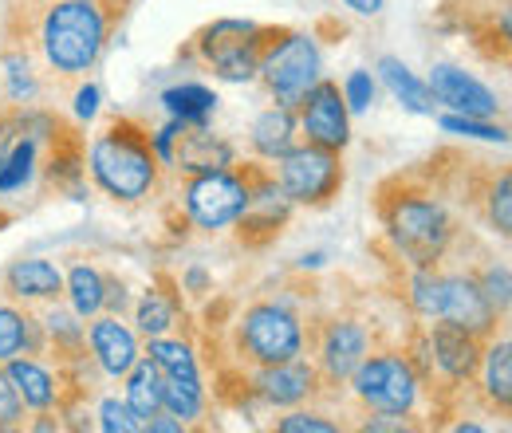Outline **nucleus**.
I'll return each instance as SVG.
<instances>
[{
    "label": "nucleus",
    "instance_id": "4468645a",
    "mask_svg": "<svg viewBox=\"0 0 512 433\" xmlns=\"http://www.w3.org/2000/svg\"><path fill=\"white\" fill-rule=\"evenodd\" d=\"M296 123L300 138L323 146V150H347L351 142V111L343 103V87L335 79H316L308 95L296 103Z\"/></svg>",
    "mask_w": 512,
    "mask_h": 433
},
{
    "label": "nucleus",
    "instance_id": "f3484780",
    "mask_svg": "<svg viewBox=\"0 0 512 433\" xmlns=\"http://www.w3.org/2000/svg\"><path fill=\"white\" fill-rule=\"evenodd\" d=\"M473 402L509 422L512 418V339L509 331H497L493 339H485V355H481V371L473 378Z\"/></svg>",
    "mask_w": 512,
    "mask_h": 433
},
{
    "label": "nucleus",
    "instance_id": "1a4fd4ad",
    "mask_svg": "<svg viewBox=\"0 0 512 433\" xmlns=\"http://www.w3.org/2000/svg\"><path fill=\"white\" fill-rule=\"evenodd\" d=\"M359 414H414L422 402V382L402 351V343H379L343 386Z\"/></svg>",
    "mask_w": 512,
    "mask_h": 433
},
{
    "label": "nucleus",
    "instance_id": "f03ea898",
    "mask_svg": "<svg viewBox=\"0 0 512 433\" xmlns=\"http://www.w3.org/2000/svg\"><path fill=\"white\" fill-rule=\"evenodd\" d=\"M375 217L383 225L379 241L418 268H438L461 233V221L449 209V197L422 174L418 162L379 182Z\"/></svg>",
    "mask_w": 512,
    "mask_h": 433
},
{
    "label": "nucleus",
    "instance_id": "72a5a7b5",
    "mask_svg": "<svg viewBox=\"0 0 512 433\" xmlns=\"http://www.w3.org/2000/svg\"><path fill=\"white\" fill-rule=\"evenodd\" d=\"M24 422H28V410H24L16 386L8 382V374H4V367H0V433L24 430Z\"/></svg>",
    "mask_w": 512,
    "mask_h": 433
},
{
    "label": "nucleus",
    "instance_id": "4c0bfd02",
    "mask_svg": "<svg viewBox=\"0 0 512 433\" xmlns=\"http://www.w3.org/2000/svg\"><path fill=\"white\" fill-rule=\"evenodd\" d=\"M182 292H193V296H209V292H213V284H209V276H205L201 268H190V272L182 276Z\"/></svg>",
    "mask_w": 512,
    "mask_h": 433
},
{
    "label": "nucleus",
    "instance_id": "f704fd0d",
    "mask_svg": "<svg viewBox=\"0 0 512 433\" xmlns=\"http://www.w3.org/2000/svg\"><path fill=\"white\" fill-rule=\"evenodd\" d=\"M343 103H347V111H367L375 103V79H371V71H351L347 75Z\"/></svg>",
    "mask_w": 512,
    "mask_h": 433
},
{
    "label": "nucleus",
    "instance_id": "a211bd4d",
    "mask_svg": "<svg viewBox=\"0 0 512 433\" xmlns=\"http://www.w3.org/2000/svg\"><path fill=\"white\" fill-rule=\"evenodd\" d=\"M83 335H87L91 359L99 363V371L107 374V378H123L138 363V355H142V343H138V335L123 323V315L99 311V315H91L83 323Z\"/></svg>",
    "mask_w": 512,
    "mask_h": 433
},
{
    "label": "nucleus",
    "instance_id": "7c9ffc66",
    "mask_svg": "<svg viewBox=\"0 0 512 433\" xmlns=\"http://www.w3.org/2000/svg\"><path fill=\"white\" fill-rule=\"evenodd\" d=\"M95 430L107 433H142V418L127 406V398H115V394H103L99 398V410H95Z\"/></svg>",
    "mask_w": 512,
    "mask_h": 433
},
{
    "label": "nucleus",
    "instance_id": "ea45409f",
    "mask_svg": "<svg viewBox=\"0 0 512 433\" xmlns=\"http://www.w3.org/2000/svg\"><path fill=\"white\" fill-rule=\"evenodd\" d=\"M8 221H12V213H4V209H0V229H4Z\"/></svg>",
    "mask_w": 512,
    "mask_h": 433
},
{
    "label": "nucleus",
    "instance_id": "6ab92c4d",
    "mask_svg": "<svg viewBox=\"0 0 512 433\" xmlns=\"http://www.w3.org/2000/svg\"><path fill=\"white\" fill-rule=\"evenodd\" d=\"M0 296L12 300V304H32V308L60 304L64 300V272L52 260H40V256L16 260L0 272Z\"/></svg>",
    "mask_w": 512,
    "mask_h": 433
},
{
    "label": "nucleus",
    "instance_id": "2eb2a0df",
    "mask_svg": "<svg viewBox=\"0 0 512 433\" xmlns=\"http://www.w3.org/2000/svg\"><path fill=\"white\" fill-rule=\"evenodd\" d=\"M438 268H442V311H438V319L457 323V327H465L481 339H493L497 331H509V319H501L489 308V300L481 296L469 268H446V264H438Z\"/></svg>",
    "mask_w": 512,
    "mask_h": 433
},
{
    "label": "nucleus",
    "instance_id": "ddd939ff",
    "mask_svg": "<svg viewBox=\"0 0 512 433\" xmlns=\"http://www.w3.org/2000/svg\"><path fill=\"white\" fill-rule=\"evenodd\" d=\"M292 209H296V205L284 197V189L276 186L272 166L264 162L260 174H256V182H253V193H249L245 213H241L229 229H233V237H237V245L241 248H268L284 229H288Z\"/></svg>",
    "mask_w": 512,
    "mask_h": 433
},
{
    "label": "nucleus",
    "instance_id": "a878e982",
    "mask_svg": "<svg viewBox=\"0 0 512 433\" xmlns=\"http://www.w3.org/2000/svg\"><path fill=\"white\" fill-rule=\"evenodd\" d=\"M123 378H127V406L142 418V433H146V418L162 410V374L146 355H138V363Z\"/></svg>",
    "mask_w": 512,
    "mask_h": 433
},
{
    "label": "nucleus",
    "instance_id": "cd10ccee",
    "mask_svg": "<svg viewBox=\"0 0 512 433\" xmlns=\"http://www.w3.org/2000/svg\"><path fill=\"white\" fill-rule=\"evenodd\" d=\"M146 359H150L162 374H170V378H190V382L201 378L190 339H166V335H154V339H146Z\"/></svg>",
    "mask_w": 512,
    "mask_h": 433
},
{
    "label": "nucleus",
    "instance_id": "e433bc0d",
    "mask_svg": "<svg viewBox=\"0 0 512 433\" xmlns=\"http://www.w3.org/2000/svg\"><path fill=\"white\" fill-rule=\"evenodd\" d=\"M71 95H75V119H79V123H87V119L99 111V91H95L91 83H79Z\"/></svg>",
    "mask_w": 512,
    "mask_h": 433
},
{
    "label": "nucleus",
    "instance_id": "dca6fc26",
    "mask_svg": "<svg viewBox=\"0 0 512 433\" xmlns=\"http://www.w3.org/2000/svg\"><path fill=\"white\" fill-rule=\"evenodd\" d=\"M426 87H430L434 103L449 107L453 115H469V119H501V115H505L501 99H497L481 79L465 75V71L453 67V63H434Z\"/></svg>",
    "mask_w": 512,
    "mask_h": 433
},
{
    "label": "nucleus",
    "instance_id": "b1692460",
    "mask_svg": "<svg viewBox=\"0 0 512 433\" xmlns=\"http://www.w3.org/2000/svg\"><path fill=\"white\" fill-rule=\"evenodd\" d=\"M379 75H383L390 95H394L406 111H414V115H434V95H430V87H426L402 60L383 56V60H379Z\"/></svg>",
    "mask_w": 512,
    "mask_h": 433
},
{
    "label": "nucleus",
    "instance_id": "c756f323",
    "mask_svg": "<svg viewBox=\"0 0 512 433\" xmlns=\"http://www.w3.org/2000/svg\"><path fill=\"white\" fill-rule=\"evenodd\" d=\"M28 311L32 304L0 300V363L28 351Z\"/></svg>",
    "mask_w": 512,
    "mask_h": 433
},
{
    "label": "nucleus",
    "instance_id": "58836bf2",
    "mask_svg": "<svg viewBox=\"0 0 512 433\" xmlns=\"http://www.w3.org/2000/svg\"><path fill=\"white\" fill-rule=\"evenodd\" d=\"M343 4H347L351 12H359V16H379L386 0H343Z\"/></svg>",
    "mask_w": 512,
    "mask_h": 433
},
{
    "label": "nucleus",
    "instance_id": "c85d7f7f",
    "mask_svg": "<svg viewBox=\"0 0 512 433\" xmlns=\"http://www.w3.org/2000/svg\"><path fill=\"white\" fill-rule=\"evenodd\" d=\"M162 103H166V111H170L174 119L193 123V126H205L213 119V111H217V95H213L209 87H201V83L170 87V91L162 95Z\"/></svg>",
    "mask_w": 512,
    "mask_h": 433
},
{
    "label": "nucleus",
    "instance_id": "2f4dec72",
    "mask_svg": "<svg viewBox=\"0 0 512 433\" xmlns=\"http://www.w3.org/2000/svg\"><path fill=\"white\" fill-rule=\"evenodd\" d=\"M276 433H335L343 430V422L327 418L320 410H308V406H296V410H284L276 422H272Z\"/></svg>",
    "mask_w": 512,
    "mask_h": 433
},
{
    "label": "nucleus",
    "instance_id": "9b49d317",
    "mask_svg": "<svg viewBox=\"0 0 512 433\" xmlns=\"http://www.w3.org/2000/svg\"><path fill=\"white\" fill-rule=\"evenodd\" d=\"M256 79L260 87L268 91V99L276 107H292L308 95V87L320 79V48H316V36L308 32H288L264 60L256 67Z\"/></svg>",
    "mask_w": 512,
    "mask_h": 433
},
{
    "label": "nucleus",
    "instance_id": "f257e3e1",
    "mask_svg": "<svg viewBox=\"0 0 512 433\" xmlns=\"http://www.w3.org/2000/svg\"><path fill=\"white\" fill-rule=\"evenodd\" d=\"M130 0H8L0 44L24 48L56 95H71L115 44Z\"/></svg>",
    "mask_w": 512,
    "mask_h": 433
},
{
    "label": "nucleus",
    "instance_id": "393cba45",
    "mask_svg": "<svg viewBox=\"0 0 512 433\" xmlns=\"http://www.w3.org/2000/svg\"><path fill=\"white\" fill-rule=\"evenodd\" d=\"M64 300L79 319H91L103 311V268L75 260L64 276Z\"/></svg>",
    "mask_w": 512,
    "mask_h": 433
},
{
    "label": "nucleus",
    "instance_id": "7ed1b4c3",
    "mask_svg": "<svg viewBox=\"0 0 512 433\" xmlns=\"http://www.w3.org/2000/svg\"><path fill=\"white\" fill-rule=\"evenodd\" d=\"M87 174L115 205H146L166 189V162L158 158L154 130L134 115H107L91 138Z\"/></svg>",
    "mask_w": 512,
    "mask_h": 433
},
{
    "label": "nucleus",
    "instance_id": "6e6552de",
    "mask_svg": "<svg viewBox=\"0 0 512 433\" xmlns=\"http://www.w3.org/2000/svg\"><path fill=\"white\" fill-rule=\"evenodd\" d=\"M260 166H264V158H245V162H233L221 170L178 174V193H174L170 213H178L182 225H193L201 233L229 229L249 205Z\"/></svg>",
    "mask_w": 512,
    "mask_h": 433
},
{
    "label": "nucleus",
    "instance_id": "9d476101",
    "mask_svg": "<svg viewBox=\"0 0 512 433\" xmlns=\"http://www.w3.org/2000/svg\"><path fill=\"white\" fill-rule=\"evenodd\" d=\"M272 174L284 197L300 209H327L347 186L343 150H323L312 142H296L284 158H276Z\"/></svg>",
    "mask_w": 512,
    "mask_h": 433
},
{
    "label": "nucleus",
    "instance_id": "aec40b11",
    "mask_svg": "<svg viewBox=\"0 0 512 433\" xmlns=\"http://www.w3.org/2000/svg\"><path fill=\"white\" fill-rule=\"evenodd\" d=\"M8 382L16 386L24 410H56L60 402V374L56 367H48V359H32V355H16L8 363H0Z\"/></svg>",
    "mask_w": 512,
    "mask_h": 433
},
{
    "label": "nucleus",
    "instance_id": "bb28decb",
    "mask_svg": "<svg viewBox=\"0 0 512 433\" xmlns=\"http://www.w3.org/2000/svg\"><path fill=\"white\" fill-rule=\"evenodd\" d=\"M469 272H473V280H477V288H481V296L489 300V308L497 311L501 319H509V292H512V280H509V264L505 260H497L489 248H481V260H469L465 264Z\"/></svg>",
    "mask_w": 512,
    "mask_h": 433
},
{
    "label": "nucleus",
    "instance_id": "f8f14e48",
    "mask_svg": "<svg viewBox=\"0 0 512 433\" xmlns=\"http://www.w3.org/2000/svg\"><path fill=\"white\" fill-rule=\"evenodd\" d=\"M245 378H249L253 402L272 406V410H296V406H312V402L327 398L320 371H316V363L308 355H296V359H284V363H272V367L245 371Z\"/></svg>",
    "mask_w": 512,
    "mask_h": 433
},
{
    "label": "nucleus",
    "instance_id": "20e7f679",
    "mask_svg": "<svg viewBox=\"0 0 512 433\" xmlns=\"http://www.w3.org/2000/svg\"><path fill=\"white\" fill-rule=\"evenodd\" d=\"M422 174L446 193L449 201H461L465 217L481 221L493 237H512V170L505 162L477 158L469 150L442 146L430 158L418 162Z\"/></svg>",
    "mask_w": 512,
    "mask_h": 433
},
{
    "label": "nucleus",
    "instance_id": "0eeeda50",
    "mask_svg": "<svg viewBox=\"0 0 512 433\" xmlns=\"http://www.w3.org/2000/svg\"><path fill=\"white\" fill-rule=\"evenodd\" d=\"M229 355L245 371L272 367V363L304 355V315H300V308L292 300H284V296L249 300L233 315Z\"/></svg>",
    "mask_w": 512,
    "mask_h": 433
},
{
    "label": "nucleus",
    "instance_id": "c9c22d12",
    "mask_svg": "<svg viewBox=\"0 0 512 433\" xmlns=\"http://www.w3.org/2000/svg\"><path fill=\"white\" fill-rule=\"evenodd\" d=\"M103 311H111V315H127L130 311L127 280L119 272H107V268H103Z\"/></svg>",
    "mask_w": 512,
    "mask_h": 433
},
{
    "label": "nucleus",
    "instance_id": "5701e85b",
    "mask_svg": "<svg viewBox=\"0 0 512 433\" xmlns=\"http://www.w3.org/2000/svg\"><path fill=\"white\" fill-rule=\"evenodd\" d=\"M162 410L174 414L186 430L201 426V418L209 414V390H205V382H201V378L190 382V378H170V374H162ZM201 430H205V426H201Z\"/></svg>",
    "mask_w": 512,
    "mask_h": 433
},
{
    "label": "nucleus",
    "instance_id": "412c9836",
    "mask_svg": "<svg viewBox=\"0 0 512 433\" xmlns=\"http://www.w3.org/2000/svg\"><path fill=\"white\" fill-rule=\"evenodd\" d=\"M178 319H186V304H182V284L174 276H158L154 288L142 292L138 308H134V323H138V335L142 339H154V335H166L178 327Z\"/></svg>",
    "mask_w": 512,
    "mask_h": 433
},
{
    "label": "nucleus",
    "instance_id": "39448f33",
    "mask_svg": "<svg viewBox=\"0 0 512 433\" xmlns=\"http://www.w3.org/2000/svg\"><path fill=\"white\" fill-rule=\"evenodd\" d=\"M288 24H256V20H213L197 28L186 48L178 52L186 63L213 71L225 83H249L256 79L260 60L288 36Z\"/></svg>",
    "mask_w": 512,
    "mask_h": 433
},
{
    "label": "nucleus",
    "instance_id": "4be33fe9",
    "mask_svg": "<svg viewBox=\"0 0 512 433\" xmlns=\"http://www.w3.org/2000/svg\"><path fill=\"white\" fill-rule=\"evenodd\" d=\"M249 142H253V154L256 158H264V162H276V158H284L296 142H300V123H296V111L292 107H268V111H260L253 123V134H249Z\"/></svg>",
    "mask_w": 512,
    "mask_h": 433
},
{
    "label": "nucleus",
    "instance_id": "473e14b6",
    "mask_svg": "<svg viewBox=\"0 0 512 433\" xmlns=\"http://www.w3.org/2000/svg\"><path fill=\"white\" fill-rule=\"evenodd\" d=\"M442 130L449 134H469V138H485V142H509L505 126H493V119H469V115H442Z\"/></svg>",
    "mask_w": 512,
    "mask_h": 433
},
{
    "label": "nucleus",
    "instance_id": "423d86ee",
    "mask_svg": "<svg viewBox=\"0 0 512 433\" xmlns=\"http://www.w3.org/2000/svg\"><path fill=\"white\" fill-rule=\"evenodd\" d=\"M379 343H386L379 323L355 308L323 311V315L304 319V355L316 363L327 398H339L343 394L347 378L355 374V367Z\"/></svg>",
    "mask_w": 512,
    "mask_h": 433
}]
</instances>
